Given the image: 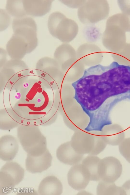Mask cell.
Returning a JSON list of instances; mask_svg holds the SVG:
<instances>
[{"mask_svg": "<svg viewBox=\"0 0 130 195\" xmlns=\"http://www.w3.org/2000/svg\"><path fill=\"white\" fill-rule=\"evenodd\" d=\"M121 187L124 195H130V180L126 182Z\"/></svg>", "mask_w": 130, "mask_h": 195, "instance_id": "28", "label": "cell"}, {"mask_svg": "<svg viewBox=\"0 0 130 195\" xmlns=\"http://www.w3.org/2000/svg\"><path fill=\"white\" fill-rule=\"evenodd\" d=\"M77 58L84 66L91 67L99 64L102 59V54L97 45L85 43L80 46L76 52Z\"/></svg>", "mask_w": 130, "mask_h": 195, "instance_id": "11", "label": "cell"}, {"mask_svg": "<svg viewBox=\"0 0 130 195\" xmlns=\"http://www.w3.org/2000/svg\"><path fill=\"white\" fill-rule=\"evenodd\" d=\"M86 0H61L63 4L72 8H79L86 1Z\"/></svg>", "mask_w": 130, "mask_h": 195, "instance_id": "27", "label": "cell"}, {"mask_svg": "<svg viewBox=\"0 0 130 195\" xmlns=\"http://www.w3.org/2000/svg\"><path fill=\"white\" fill-rule=\"evenodd\" d=\"M100 160L99 157L95 156L89 155L82 161V164L86 167L89 172L90 181H100L98 173V167Z\"/></svg>", "mask_w": 130, "mask_h": 195, "instance_id": "23", "label": "cell"}, {"mask_svg": "<svg viewBox=\"0 0 130 195\" xmlns=\"http://www.w3.org/2000/svg\"><path fill=\"white\" fill-rule=\"evenodd\" d=\"M125 31L110 17L107 20L102 38L103 45L113 50L122 48L126 44Z\"/></svg>", "mask_w": 130, "mask_h": 195, "instance_id": "9", "label": "cell"}, {"mask_svg": "<svg viewBox=\"0 0 130 195\" xmlns=\"http://www.w3.org/2000/svg\"><path fill=\"white\" fill-rule=\"evenodd\" d=\"M74 98L88 116L87 132H101L111 124L112 110L122 101H130V66L113 61L85 70L81 77L71 84Z\"/></svg>", "mask_w": 130, "mask_h": 195, "instance_id": "1", "label": "cell"}, {"mask_svg": "<svg viewBox=\"0 0 130 195\" xmlns=\"http://www.w3.org/2000/svg\"><path fill=\"white\" fill-rule=\"evenodd\" d=\"M95 141V137L86 135H77L73 137L71 143L78 153L89 155L93 149Z\"/></svg>", "mask_w": 130, "mask_h": 195, "instance_id": "19", "label": "cell"}, {"mask_svg": "<svg viewBox=\"0 0 130 195\" xmlns=\"http://www.w3.org/2000/svg\"><path fill=\"white\" fill-rule=\"evenodd\" d=\"M20 124L16 115L11 108L0 110V128L3 130H9L18 127Z\"/></svg>", "mask_w": 130, "mask_h": 195, "instance_id": "21", "label": "cell"}, {"mask_svg": "<svg viewBox=\"0 0 130 195\" xmlns=\"http://www.w3.org/2000/svg\"><path fill=\"white\" fill-rule=\"evenodd\" d=\"M102 137L107 144L112 145H119L124 140L125 134L121 127L117 124L105 126Z\"/></svg>", "mask_w": 130, "mask_h": 195, "instance_id": "18", "label": "cell"}, {"mask_svg": "<svg viewBox=\"0 0 130 195\" xmlns=\"http://www.w3.org/2000/svg\"><path fill=\"white\" fill-rule=\"evenodd\" d=\"M119 150L121 155L130 163V138L124 139L119 144Z\"/></svg>", "mask_w": 130, "mask_h": 195, "instance_id": "26", "label": "cell"}, {"mask_svg": "<svg viewBox=\"0 0 130 195\" xmlns=\"http://www.w3.org/2000/svg\"><path fill=\"white\" fill-rule=\"evenodd\" d=\"M84 65L77 57L69 59L60 65L64 78L72 80L78 77L84 69Z\"/></svg>", "mask_w": 130, "mask_h": 195, "instance_id": "20", "label": "cell"}, {"mask_svg": "<svg viewBox=\"0 0 130 195\" xmlns=\"http://www.w3.org/2000/svg\"><path fill=\"white\" fill-rule=\"evenodd\" d=\"M47 25L51 35L65 43L73 40L78 32V26L76 23L58 11L50 15Z\"/></svg>", "mask_w": 130, "mask_h": 195, "instance_id": "5", "label": "cell"}, {"mask_svg": "<svg viewBox=\"0 0 130 195\" xmlns=\"http://www.w3.org/2000/svg\"><path fill=\"white\" fill-rule=\"evenodd\" d=\"M28 68L20 59H12L4 64L0 73V85L2 89H19L27 80Z\"/></svg>", "mask_w": 130, "mask_h": 195, "instance_id": "4", "label": "cell"}, {"mask_svg": "<svg viewBox=\"0 0 130 195\" xmlns=\"http://www.w3.org/2000/svg\"><path fill=\"white\" fill-rule=\"evenodd\" d=\"M36 70L39 81L45 88L58 89L62 84L63 73L54 59L47 57L42 58L37 62Z\"/></svg>", "mask_w": 130, "mask_h": 195, "instance_id": "6", "label": "cell"}, {"mask_svg": "<svg viewBox=\"0 0 130 195\" xmlns=\"http://www.w3.org/2000/svg\"><path fill=\"white\" fill-rule=\"evenodd\" d=\"M122 13H118L120 24L124 30L130 32V0L118 1Z\"/></svg>", "mask_w": 130, "mask_h": 195, "instance_id": "22", "label": "cell"}, {"mask_svg": "<svg viewBox=\"0 0 130 195\" xmlns=\"http://www.w3.org/2000/svg\"><path fill=\"white\" fill-rule=\"evenodd\" d=\"M39 126L21 124L17 129V137L23 149L34 156L41 155L47 149L46 138Z\"/></svg>", "mask_w": 130, "mask_h": 195, "instance_id": "3", "label": "cell"}, {"mask_svg": "<svg viewBox=\"0 0 130 195\" xmlns=\"http://www.w3.org/2000/svg\"><path fill=\"white\" fill-rule=\"evenodd\" d=\"M17 138L10 135H5L0 139V158L1 159L8 161L15 156L19 149Z\"/></svg>", "mask_w": 130, "mask_h": 195, "instance_id": "14", "label": "cell"}, {"mask_svg": "<svg viewBox=\"0 0 130 195\" xmlns=\"http://www.w3.org/2000/svg\"><path fill=\"white\" fill-rule=\"evenodd\" d=\"M122 166L120 161L112 156L101 159L98 167V173L100 180L113 183L121 176Z\"/></svg>", "mask_w": 130, "mask_h": 195, "instance_id": "10", "label": "cell"}, {"mask_svg": "<svg viewBox=\"0 0 130 195\" xmlns=\"http://www.w3.org/2000/svg\"><path fill=\"white\" fill-rule=\"evenodd\" d=\"M39 81L35 79L26 80L19 89L21 98L18 102L33 112L44 110L51 102L44 86Z\"/></svg>", "mask_w": 130, "mask_h": 195, "instance_id": "2", "label": "cell"}, {"mask_svg": "<svg viewBox=\"0 0 130 195\" xmlns=\"http://www.w3.org/2000/svg\"><path fill=\"white\" fill-rule=\"evenodd\" d=\"M53 1L51 0H22L23 9L26 15L42 16L50 11Z\"/></svg>", "mask_w": 130, "mask_h": 195, "instance_id": "16", "label": "cell"}, {"mask_svg": "<svg viewBox=\"0 0 130 195\" xmlns=\"http://www.w3.org/2000/svg\"><path fill=\"white\" fill-rule=\"evenodd\" d=\"M52 159V156L48 149L43 154L38 156L27 154L25 162L26 169L32 173H41L51 166Z\"/></svg>", "mask_w": 130, "mask_h": 195, "instance_id": "13", "label": "cell"}, {"mask_svg": "<svg viewBox=\"0 0 130 195\" xmlns=\"http://www.w3.org/2000/svg\"><path fill=\"white\" fill-rule=\"evenodd\" d=\"M109 11V7L106 0L86 1L79 8L78 17L84 24H94L106 18Z\"/></svg>", "mask_w": 130, "mask_h": 195, "instance_id": "7", "label": "cell"}, {"mask_svg": "<svg viewBox=\"0 0 130 195\" xmlns=\"http://www.w3.org/2000/svg\"><path fill=\"white\" fill-rule=\"evenodd\" d=\"M69 185L78 190L85 189L90 181V174L86 167L82 164L73 165L67 174Z\"/></svg>", "mask_w": 130, "mask_h": 195, "instance_id": "12", "label": "cell"}, {"mask_svg": "<svg viewBox=\"0 0 130 195\" xmlns=\"http://www.w3.org/2000/svg\"><path fill=\"white\" fill-rule=\"evenodd\" d=\"M6 9L8 13L14 18L26 17L23 9L22 0H7Z\"/></svg>", "mask_w": 130, "mask_h": 195, "instance_id": "25", "label": "cell"}, {"mask_svg": "<svg viewBox=\"0 0 130 195\" xmlns=\"http://www.w3.org/2000/svg\"><path fill=\"white\" fill-rule=\"evenodd\" d=\"M98 195H124L121 187L116 186L113 183L107 182L100 181L96 188Z\"/></svg>", "mask_w": 130, "mask_h": 195, "instance_id": "24", "label": "cell"}, {"mask_svg": "<svg viewBox=\"0 0 130 195\" xmlns=\"http://www.w3.org/2000/svg\"><path fill=\"white\" fill-rule=\"evenodd\" d=\"M24 170L18 163L8 162L1 168L0 171V194H7L23 180Z\"/></svg>", "mask_w": 130, "mask_h": 195, "instance_id": "8", "label": "cell"}, {"mask_svg": "<svg viewBox=\"0 0 130 195\" xmlns=\"http://www.w3.org/2000/svg\"><path fill=\"white\" fill-rule=\"evenodd\" d=\"M63 187L61 181L53 175L47 176L40 183L38 193L41 195H60L62 192Z\"/></svg>", "mask_w": 130, "mask_h": 195, "instance_id": "17", "label": "cell"}, {"mask_svg": "<svg viewBox=\"0 0 130 195\" xmlns=\"http://www.w3.org/2000/svg\"><path fill=\"white\" fill-rule=\"evenodd\" d=\"M56 155L60 162L70 165L73 166L79 164L83 157V155L77 153L69 142L60 145L57 150Z\"/></svg>", "mask_w": 130, "mask_h": 195, "instance_id": "15", "label": "cell"}]
</instances>
